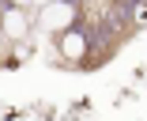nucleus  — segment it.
I'll return each instance as SVG.
<instances>
[{"label":"nucleus","mask_w":147,"mask_h":121,"mask_svg":"<svg viewBox=\"0 0 147 121\" xmlns=\"http://www.w3.org/2000/svg\"><path fill=\"white\" fill-rule=\"evenodd\" d=\"M68 19H72V4H53V8H45V12H42V27H45V30L64 27Z\"/></svg>","instance_id":"obj_1"},{"label":"nucleus","mask_w":147,"mask_h":121,"mask_svg":"<svg viewBox=\"0 0 147 121\" xmlns=\"http://www.w3.org/2000/svg\"><path fill=\"white\" fill-rule=\"evenodd\" d=\"M4 27H8V34H23V30H26L23 12H8V15H4Z\"/></svg>","instance_id":"obj_3"},{"label":"nucleus","mask_w":147,"mask_h":121,"mask_svg":"<svg viewBox=\"0 0 147 121\" xmlns=\"http://www.w3.org/2000/svg\"><path fill=\"white\" fill-rule=\"evenodd\" d=\"M83 49H87V42H83V34H64V57H83Z\"/></svg>","instance_id":"obj_2"}]
</instances>
